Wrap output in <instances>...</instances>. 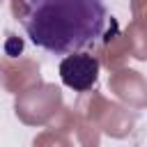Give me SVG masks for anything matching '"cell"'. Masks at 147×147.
I'll list each match as a JSON object with an SVG mask.
<instances>
[{"label": "cell", "instance_id": "1", "mask_svg": "<svg viewBox=\"0 0 147 147\" xmlns=\"http://www.w3.org/2000/svg\"><path fill=\"white\" fill-rule=\"evenodd\" d=\"M11 11L30 41L53 55L96 46L108 23L103 0H11Z\"/></svg>", "mask_w": 147, "mask_h": 147}, {"label": "cell", "instance_id": "2", "mask_svg": "<svg viewBox=\"0 0 147 147\" xmlns=\"http://www.w3.org/2000/svg\"><path fill=\"white\" fill-rule=\"evenodd\" d=\"M60 78L74 92H87L96 85L99 78V60L92 53H71L60 62Z\"/></svg>", "mask_w": 147, "mask_h": 147}]
</instances>
